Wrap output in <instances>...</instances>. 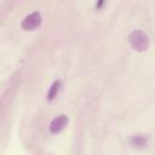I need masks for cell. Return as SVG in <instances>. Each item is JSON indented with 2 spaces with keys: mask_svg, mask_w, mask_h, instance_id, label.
<instances>
[{
  "mask_svg": "<svg viewBox=\"0 0 155 155\" xmlns=\"http://www.w3.org/2000/svg\"><path fill=\"white\" fill-rule=\"evenodd\" d=\"M131 47L138 52H143L149 47V36L142 30H134L128 36Z\"/></svg>",
  "mask_w": 155,
  "mask_h": 155,
  "instance_id": "cell-1",
  "label": "cell"
},
{
  "mask_svg": "<svg viewBox=\"0 0 155 155\" xmlns=\"http://www.w3.org/2000/svg\"><path fill=\"white\" fill-rule=\"evenodd\" d=\"M67 124H68V117L65 115H58V116H56L51 121V124H50V131H51V133H58V132H61L67 126Z\"/></svg>",
  "mask_w": 155,
  "mask_h": 155,
  "instance_id": "cell-3",
  "label": "cell"
},
{
  "mask_svg": "<svg viewBox=\"0 0 155 155\" xmlns=\"http://www.w3.org/2000/svg\"><path fill=\"white\" fill-rule=\"evenodd\" d=\"M61 86H62V82H61L59 80H56V81L51 85V87H50V90H48V92H47V101H52V99L56 97V94L58 93Z\"/></svg>",
  "mask_w": 155,
  "mask_h": 155,
  "instance_id": "cell-4",
  "label": "cell"
},
{
  "mask_svg": "<svg viewBox=\"0 0 155 155\" xmlns=\"http://www.w3.org/2000/svg\"><path fill=\"white\" fill-rule=\"evenodd\" d=\"M130 143H131L133 147H137V148H143V147L147 144V138H145L144 136L137 134V136H133V137L130 139Z\"/></svg>",
  "mask_w": 155,
  "mask_h": 155,
  "instance_id": "cell-5",
  "label": "cell"
},
{
  "mask_svg": "<svg viewBox=\"0 0 155 155\" xmlns=\"http://www.w3.org/2000/svg\"><path fill=\"white\" fill-rule=\"evenodd\" d=\"M41 15L39 12H33L30 15H28L23 22H22V28L24 30H34L38 27H40L41 24Z\"/></svg>",
  "mask_w": 155,
  "mask_h": 155,
  "instance_id": "cell-2",
  "label": "cell"
}]
</instances>
